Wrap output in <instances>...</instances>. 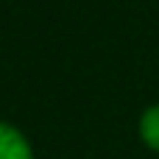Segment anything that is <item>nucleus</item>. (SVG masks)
<instances>
[{"label": "nucleus", "instance_id": "nucleus-1", "mask_svg": "<svg viewBox=\"0 0 159 159\" xmlns=\"http://www.w3.org/2000/svg\"><path fill=\"white\" fill-rule=\"evenodd\" d=\"M0 159H34L28 137L6 120H0Z\"/></svg>", "mask_w": 159, "mask_h": 159}, {"label": "nucleus", "instance_id": "nucleus-2", "mask_svg": "<svg viewBox=\"0 0 159 159\" xmlns=\"http://www.w3.org/2000/svg\"><path fill=\"white\" fill-rule=\"evenodd\" d=\"M137 134L148 151L159 154V103H151L148 109H143L137 120Z\"/></svg>", "mask_w": 159, "mask_h": 159}]
</instances>
